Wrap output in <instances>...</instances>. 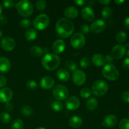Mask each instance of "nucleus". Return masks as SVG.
<instances>
[{
	"label": "nucleus",
	"instance_id": "aec40b11",
	"mask_svg": "<svg viewBox=\"0 0 129 129\" xmlns=\"http://www.w3.org/2000/svg\"><path fill=\"white\" fill-rule=\"evenodd\" d=\"M57 77L58 79L62 82L64 83H66L70 79V74L66 70V69H64V68H61L59 69L57 72Z\"/></svg>",
	"mask_w": 129,
	"mask_h": 129
},
{
	"label": "nucleus",
	"instance_id": "393cba45",
	"mask_svg": "<svg viewBox=\"0 0 129 129\" xmlns=\"http://www.w3.org/2000/svg\"><path fill=\"white\" fill-rule=\"evenodd\" d=\"M37 32L34 28H30L26 31L25 34V37L28 41H32L37 38Z\"/></svg>",
	"mask_w": 129,
	"mask_h": 129
},
{
	"label": "nucleus",
	"instance_id": "72a5a7b5",
	"mask_svg": "<svg viewBox=\"0 0 129 129\" xmlns=\"http://www.w3.org/2000/svg\"><path fill=\"white\" fill-rule=\"evenodd\" d=\"M0 120L2 122L5 123H8L11 120V117L9 113L6 112H2L0 114Z\"/></svg>",
	"mask_w": 129,
	"mask_h": 129
},
{
	"label": "nucleus",
	"instance_id": "2f4dec72",
	"mask_svg": "<svg viewBox=\"0 0 129 129\" xmlns=\"http://www.w3.org/2000/svg\"><path fill=\"white\" fill-rule=\"evenodd\" d=\"M127 38V33L125 31H120L116 35V40L119 43H123Z\"/></svg>",
	"mask_w": 129,
	"mask_h": 129
},
{
	"label": "nucleus",
	"instance_id": "3c124183",
	"mask_svg": "<svg viewBox=\"0 0 129 129\" xmlns=\"http://www.w3.org/2000/svg\"><path fill=\"white\" fill-rule=\"evenodd\" d=\"M110 0H102V1H98V3L102 5H107L110 3Z\"/></svg>",
	"mask_w": 129,
	"mask_h": 129
},
{
	"label": "nucleus",
	"instance_id": "412c9836",
	"mask_svg": "<svg viewBox=\"0 0 129 129\" xmlns=\"http://www.w3.org/2000/svg\"><path fill=\"white\" fill-rule=\"evenodd\" d=\"M92 62L97 67H102L105 64V58L102 54H94L92 57Z\"/></svg>",
	"mask_w": 129,
	"mask_h": 129
},
{
	"label": "nucleus",
	"instance_id": "09e8293b",
	"mask_svg": "<svg viewBox=\"0 0 129 129\" xmlns=\"http://www.w3.org/2000/svg\"><path fill=\"white\" fill-rule=\"evenodd\" d=\"M74 2L78 6H84L87 3V1H85V0H77V1H74Z\"/></svg>",
	"mask_w": 129,
	"mask_h": 129
},
{
	"label": "nucleus",
	"instance_id": "bf43d9fd",
	"mask_svg": "<svg viewBox=\"0 0 129 129\" xmlns=\"http://www.w3.org/2000/svg\"><path fill=\"white\" fill-rule=\"evenodd\" d=\"M128 116H129V110H128Z\"/></svg>",
	"mask_w": 129,
	"mask_h": 129
},
{
	"label": "nucleus",
	"instance_id": "9d476101",
	"mask_svg": "<svg viewBox=\"0 0 129 129\" xmlns=\"http://www.w3.org/2000/svg\"><path fill=\"white\" fill-rule=\"evenodd\" d=\"M106 28V23L102 20H96L93 21L89 26L90 31L94 34H99Z\"/></svg>",
	"mask_w": 129,
	"mask_h": 129
},
{
	"label": "nucleus",
	"instance_id": "7ed1b4c3",
	"mask_svg": "<svg viewBox=\"0 0 129 129\" xmlns=\"http://www.w3.org/2000/svg\"><path fill=\"white\" fill-rule=\"evenodd\" d=\"M17 11L21 16L24 17L30 16L34 11V6L30 1L22 0L16 5Z\"/></svg>",
	"mask_w": 129,
	"mask_h": 129
},
{
	"label": "nucleus",
	"instance_id": "a878e982",
	"mask_svg": "<svg viewBox=\"0 0 129 129\" xmlns=\"http://www.w3.org/2000/svg\"><path fill=\"white\" fill-rule=\"evenodd\" d=\"M30 53L33 57H39L41 55H42L44 51H43L42 49L40 47H39V46H35L31 47L30 49Z\"/></svg>",
	"mask_w": 129,
	"mask_h": 129
},
{
	"label": "nucleus",
	"instance_id": "4c0bfd02",
	"mask_svg": "<svg viewBox=\"0 0 129 129\" xmlns=\"http://www.w3.org/2000/svg\"><path fill=\"white\" fill-rule=\"evenodd\" d=\"M26 86L30 90H35L38 88V84L35 81L33 80L28 81L26 84Z\"/></svg>",
	"mask_w": 129,
	"mask_h": 129
},
{
	"label": "nucleus",
	"instance_id": "6e6552de",
	"mask_svg": "<svg viewBox=\"0 0 129 129\" xmlns=\"http://www.w3.org/2000/svg\"><path fill=\"white\" fill-rule=\"evenodd\" d=\"M85 42V37L81 33H76L71 38V44L74 49H81L84 46Z\"/></svg>",
	"mask_w": 129,
	"mask_h": 129
},
{
	"label": "nucleus",
	"instance_id": "f3484780",
	"mask_svg": "<svg viewBox=\"0 0 129 129\" xmlns=\"http://www.w3.org/2000/svg\"><path fill=\"white\" fill-rule=\"evenodd\" d=\"M55 84L54 79L50 76H45L40 81V86L44 89H49L52 88Z\"/></svg>",
	"mask_w": 129,
	"mask_h": 129
},
{
	"label": "nucleus",
	"instance_id": "e433bc0d",
	"mask_svg": "<svg viewBox=\"0 0 129 129\" xmlns=\"http://www.w3.org/2000/svg\"><path fill=\"white\" fill-rule=\"evenodd\" d=\"M119 129H129L128 118H123L120 122Z\"/></svg>",
	"mask_w": 129,
	"mask_h": 129
},
{
	"label": "nucleus",
	"instance_id": "0eeeda50",
	"mask_svg": "<svg viewBox=\"0 0 129 129\" xmlns=\"http://www.w3.org/2000/svg\"><path fill=\"white\" fill-rule=\"evenodd\" d=\"M54 98L57 100H64L69 96V91L66 87L62 85L55 86L52 91Z\"/></svg>",
	"mask_w": 129,
	"mask_h": 129
},
{
	"label": "nucleus",
	"instance_id": "5701e85b",
	"mask_svg": "<svg viewBox=\"0 0 129 129\" xmlns=\"http://www.w3.org/2000/svg\"><path fill=\"white\" fill-rule=\"evenodd\" d=\"M69 124L72 128H77L81 127L82 124V119L80 117L74 115L69 120Z\"/></svg>",
	"mask_w": 129,
	"mask_h": 129
},
{
	"label": "nucleus",
	"instance_id": "b1692460",
	"mask_svg": "<svg viewBox=\"0 0 129 129\" xmlns=\"http://www.w3.org/2000/svg\"><path fill=\"white\" fill-rule=\"evenodd\" d=\"M98 105V100L94 97H91L89 98L86 102V107L89 110L94 111L96 109Z\"/></svg>",
	"mask_w": 129,
	"mask_h": 129
},
{
	"label": "nucleus",
	"instance_id": "c756f323",
	"mask_svg": "<svg viewBox=\"0 0 129 129\" xmlns=\"http://www.w3.org/2000/svg\"><path fill=\"white\" fill-rule=\"evenodd\" d=\"M112 14V8L109 6H105L103 8V10L102 11V16L103 18L104 19H108L111 16Z\"/></svg>",
	"mask_w": 129,
	"mask_h": 129
},
{
	"label": "nucleus",
	"instance_id": "4d7b16f0",
	"mask_svg": "<svg viewBox=\"0 0 129 129\" xmlns=\"http://www.w3.org/2000/svg\"><path fill=\"white\" fill-rule=\"evenodd\" d=\"M126 54H127V56H128V57H129V49L127 50V52H126Z\"/></svg>",
	"mask_w": 129,
	"mask_h": 129
},
{
	"label": "nucleus",
	"instance_id": "f8f14e48",
	"mask_svg": "<svg viewBox=\"0 0 129 129\" xmlns=\"http://www.w3.org/2000/svg\"><path fill=\"white\" fill-rule=\"evenodd\" d=\"M126 53V48L123 45H115L112 49V56L115 59H120L123 57Z\"/></svg>",
	"mask_w": 129,
	"mask_h": 129
},
{
	"label": "nucleus",
	"instance_id": "5fc2aeb1",
	"mask_svg": "<svg viewBox=\"0 0 129 129\" xmlns=\"http://www.w3.org/2000/svg\"><path fill=\"white\" fill-rule=\"evenodd\" d=\"M2 12H3V6L2 5H1V3H0V15H1Z\"/></svg>",
	"mask_w": 129,
	"mask_h": 129
},
{
	"label": "nucleus",
	"instance_id": "58836bf2",
	"mask_svg": "<svg viewBox=\"0 0 129 129\" xmlns=\"http://www.w3.org/2000/svg\"><path fill=\"white\" fill-rule=\"evenodd\" d=\"M90 64V61H89V59H88L86 57H84L81 59L80 61V66L82 68H87Z\"/></svg>",
	"mask_w": 129,
	"mask_h": 129
},
{
	"label": "nucleus",
	"instance_id": "f704fd0d",
	"mask_svg": "<svg viewBox=\"0 0 129 129\" xmlns=\"http://www.w3.org/2000/svg\"><path fill=\"white\" fill-rule=\"evenodd\" d=\"M91 93L92 92L91 89H89V88H85L81 89V91L80 92V95L82 98H88L90 96Z\"/></svg>",
	"mask_w": 129,
	"mask_h": 129
},
{
	"label": "nucleus",
	"instance_id": "f03ea898",
	"mask_svg": "<svg viewBox=\"0 0 129 129\" xmlns=\"http://www.w3.org/2000/svg\"><path fill=\"white\" fill-rule=\"evenodd\" d=\"M42 66L48 71H54L60 64V58L57 54L48 53L44 55L42 60Z\"/></svg>",
	"mask_w": 129,
	"mask_h": 129
},
{
	"label": "nucleus",
	"instance_id": "8fccbe9b",
	"mask_svg": "<svg viewBox=\"0 0 129 129\" xmlns=\"http://www.w3.org/2000/svg\"><path fill=\"white\" fill-rule=\"evenodd\" d=\"M124 25L125 28L129 30V16H127L124 21Z\"/></svg>",
	"mask_w": 129,
	"mask_h": 129
},
{
	"label": "nucleus",
	"instance_id": "a19ab883",
	"mask_svg": "<svg viewBox=\"0 0 129 129\" xmlns=\"http://www.w3.org/2000/svg\"><path fill=\"white\" fill-rule=\"evenodd\" d=\"M81 34L83 35V34H88L89 32V31H90V30H89V26L88 25H86V24H84V25H82L81 27Z\"/></svg>",
	"mask_w": 129,
	"mask_h": 129
},
{
	"label": "nucleus",
	"instance_id": "cd10ccee",
	"mask_svg": "<svg viewBox=\"0 0 129 129\" xmlns=\"http://www.w3.org/2000/svg\"><path fill=\"white\" fill-rule=\"evenodd\" d=\"M21 113L25 117H31L34 113V110L30 106L25 105L21 108Z\"/></svg>",
	"mask_w": 129,
	"mask_h": 129
},
{
	"label": "nucleus",
	"instance_id": "2eb2a0df",
	"mask_svg": "<svg viewBox=\"0 0 129 129\" xmlns=\"http://www.w3.org/2000/svg\"><path fill=\"white\" fill-rule=\"evenodd\" d=\"M118 118L114 115H108L105 117L102 125L107 128H113L117 125Z\"/></svg>",
	"mask_w": 129,
	"mask_h": 129
},
{
	"label": "nucleus",
	"instance_id": "dca6fc26",
	"mask_svg": "<svg viewBox=\"0 0 129 129\" xmlns=\"http://www.w3.org/2000/svg\"><path fill=\"white\" fill-rule=\"evenodd\" d=\"M81 15L82 17L87 21H93L95 17L94 11L90 7H88V6L84 7L81 10Z\"/></svg>",
	"mask_w": 129,
	"mask_h": 129
},
{
	"label": "nucleus",
	"instance_id": "c9c22d12",
	"mask_svg": "<svg viewBox=\"0 0 129 129\" xmlns=\"http://www.w3.org/2000/svg\"><path fill=\"white\" fill-rule=\"evenodd\" d=\"M20 25L23 28H28L31 26V22L30 21V20H28V19H23L20 21Z\"/></svg>",
	"mask_w": 129,
	"mask_h": 129
},
{
	"label": "nucleus",
	"instance_id": "79ce46f5",
	"mask_svg": "<svg viewBox=\"0 0 129 129\" xmlns=\"http://www.w3.org/2000/svg\"><path fill=\"white\" fill-rule=\"evenodd\" d=\"M7 83V80L6 78L2 75H0V88H3Z\"/></svg>",
	"mask_w": 129,
	"mask_h": 129
},
{
	"label": "nucleus",
	"instance_id": "4be33fe9",
	"mask_svg": "<svg viewBox=\"0 0 129 129\" xmlns=\"http://www.w3.org/2000/svg\"><path fill=\"white\" fill-rule=\"evenodd\" d=\"M78 10L74 6H69L64 10V15L69 19L75 18L78 15Z\"/></svg>",
	"mask_w": 129,
	"mask_h": 129
},
{
	"label": "nucleus",
	"instance_id": "473e14b6",
	"mask_svg": "<svg viewBox=\"0 0 129 129\" xmlns=\"http://www.w3.org/2000/svg\"><path fill=\"white\" fill-rule=\"evenodd\" d=\"M46 1H44V0H39V1H37L36 4H35L37 10L39 11H44L46 8Z\"/></svg>",
	"mask_w": 129,
	"mask_h": 129
},
{
	"label": "nucleus",
	"instance_id": "a18cd8bd",
	"mask_svg": "<svg viewBox=\"0 0 129 129\" xmlns=\"http://www.w3.org/2000/svg\"><path fill=\"white\" fill-rule=\"evenodd\" d=\"M122 67L125 69H129V57H127L122 62Z\"/></svg>",
	"mask_w": 129,
	"mask_h": 129
},
{
	"label": "nucleus",
	"instance_id": "a211bd4d",
	"mask_svg": "<svg viewBox=\"0 0 129 129\" xmlns=\"http://www.w3.org/2000/svg\"><path fill=\"white\" fill-rule=\"evenodd\" d=\"M66 44L64 40L61 39L57 40L53 43L52 50L55 54H61L65 50Z\"/></svg>",
	"mask_w": 129,
	"mask_h": 129
},
{
	"label": "nucleus",
	"instance_id": "864d4df0",
	"mask_svg": "<svg viewBox=\"0 0 129 129\" xmlns=\"http://www.w3.org/2000/svg\"><path fill=\"white\" fill-rule=\"evenodd\" d=\"M87 3H88V5H89V6L88 7H90L91 6H93V5L94 3H95V2H94V1H87Z\"/></svg>",
	"mask_w": 129,
	"mask_h": 129
},
{
	"label": "nucleus",
	"instance_id": "c85d7f7f",
	"mask_svg": "<svg viewBox=\"0 0 129 129\" xmlns=\"http://www.w3.org/2000/svg\"><path fill=\"white\" fill-rule=\"evenodd\" d=\"M52 108L54 110L55 112H61L64 108V105L59 100L55 101L52 103Z\"/></svg>",
	"mask_w": 129,
	"mask_h": 129
},
{
	"label": "nucleus",
	"instance_id": "423d86ee",
	"mask_svg": "<svg viewBox=\"0 0 129 129\" xmlns=\"http://www.w3.org/2000/svg\"><path fill=\"white\" fill-rule=\"evenodd\" d=\"M50 19L46 14H41L37 16L33 21V25L37 30H45L49 25Z\"/></svg>",
	"mask_w": 129,
	"mask_h": 129
},
{
	"label": "nucleus",
	"instance_id": "39448f33",
	"mask_svg": "<svg viewBox=\"0 0 129 129\" xmlns=\"http://www.w3.org/2000/svg\"><path fill=\"white\" fill-rule=\"evenodd\" d=\"M108 90V84L103 80L96 81L92 86V93L96 96H102L105 95Z\"/></svg>",
	"mask_w": 129,
	"mask_h": 129
},
{
	"label": "nucleus",
	"instance_id": "6ab92c4d",
	"mask_svg": "<svg viewBox=\"0 0 129 129\" xmlns=\"http://www.w3.org/2000/svg\"><path fill=\"white\" fill-rule=\"evenodd\" d=\"M11 68V62L8 58L3 57L0 58V73H6Z\"/></svg>",
	"mask_w": 129,
	"mask_h": 129
},
{
	"label": "nucleus",
	"instance_id": "f257e3e1",
	"mask_svg": "<svg viewBox=\"0 0 129 129\" xmlns=\"http://www.w3.org/2000/svg\"><path fill=\"white\" fill-rule=\"evenodd\" d=\"M55 28L59 37L68 38L73 35L74 30V25L69 19L62 18L57 21Z\"/></svg>",
	"mask_w": 129,
	"mask_h": 129
},
{
	"label": "nucleus",
	"instance_id": "ea45409f",
	"mask_svg": "<svg viewBox=\"0 0 129 129\" xmlns=\"http://www.w3.org/2000/svg\"><path fill=\"white\" fill-rule=\"evenodd\" d=\"M3 5L6 8H10L16 6L15 2L12 1V0H5V1H3Z\"/></svg>",
	"mask_w": 129,
	"mask_h": 129
},
{
	"label": "nucleus",
	"instance_id": "9b49d317",
	"mask_svg": "<svg viewBox=\"0 0 129 129\" xmlns=\"http://www.w3.org/2000/svg\"><path fill=\"white\" fill-rule=\"evenodd\" d=\"M1 46L2 49L6 51H11L15 48L16 43L12 38L6 37L3 38L1 40Z\"/></svg>",
	"mask_w": 129,
	"mask_h": 129
},
{
	"label": "nucleus",
	"instance_id": "49530a36",
	"mask_svg": "<svg viewBox=\"0 0 129 129\" xmlns=\"http://www.w3.org/2000/svg\"><path fill=\"white\" fill-rule=\"evenodd\" d=\"M8 23V18L5 15H0V23L3 25H5Z\"/></svg>",
	"mask_w": 129,
	"mask_h": 129
},
{
	"label": "nucleus",
	"instance_id": "7c9ffc66",
	"mask_svg": "<svg viewBox=\"0 0 129 129\" xmlns=\"http://www.w3.org/2000/svg\"><path fill=\"white\" fill-rule=\"evenodd\" d=\"M65 65L70 71L73 72V73L75 72L77 70V68H78V66H77L76 63L74 62L73 60H67L65 63Z\"/></svg>",
	"mask_w": 129,
	"mask_h": 129
},
{
	"label": "nucleus",
	"instance_id": "13d9d810",
	"mask_svg": "<svg viewBox=\"0 0 129 129\" xmlns=\"http://www.w3.org/2000/svg\"><path fill=\"white\" fill-rule=\"evenodd\" d=\"M36 129H46V128H44V127H38V128H37Z\"/></svg>",
	"mask_w": 129,
	"mask_h": 129
},
{
	"label": "nucleus",
	"instance_id": "bb28decb",
	"mask_svg": "<svg viewBox=\"0 0 129 129\" xmlns=\"http://www.w3.org/2000/svg\"><path fill=\"white\" fill-rule=\"evenodd\" d=\"M11 127V129H23V122L21 119H19V118L15 119V120L13 121Z\"/></svg>",
	"mask_w": 129,
	"mask_h": 129
},
{
	"label": "nucleus",
	"instance_id": "de8ad7c7",
	"mask_svg": "<svg viewBox=\"0 0 129 129\" xmlns=\"http://www.w3.org/2000/svg\"><path fill=\"white\" fill-rule=\"evenodd\" d=\"M105 58V62H107V64H112L113 62V58L112 55H107Z\"/></svg>",
	"mask_w": 129,
	"mask_h": 129
},
{
	"label": "nucleus",
	"instance_id": "603ef678",
	"mask_svg": "<svg viewBox=\"0 0 129 129\" xmlns=\"http://www.w3.org/2000/svg\"><path fill=\"white\" fill-rule=\"evenodd\" d=\"M124 2V0H115V3L116 4H117L118 5H122V4Z\"/></svg>",
	"mask_w": 129,
	"mask_h": 129
},
{
	"label": "nucleus",
	"instance_id": "1a4fd4ad",
	"mask_svg": "<svg viewBox=\"0 0 129 129\" xmlns=\"http://www.w3.org/2000/svg\"><path fill=\"white\" fill-rule=\"evenodd\" d=\"M73 81L76 85L82 86L85 83L86 76L85 73L81 69H77L73 74Z\"/></svg>",
	"mask_w": 129,
	"mask_h": 129
},
{
	"label": "nucleus",
	"instance_id": "6e6d98bb",
	"mask_svg": "<svg viewBox=\"0 0 129 129\" xmlns=\"http://www.w3.org/2000/svg\"><path fill=\"white\" fill-rule=\"evenodd\" d=\"M3 35V31H1V30H0V38H1V37H2Z\"/></svg>",
	"mask_w": 129,
	"mask_h": 129
},
{
	"label": "nucleus",
	"instance_id": "20e7f679",
	"mask_svg": "<svg viewBox=\"0 0 129 129\" xmlns=\"http://www.w3.org/2000/svg\"><path fill=\"white\" fill-rule=\"evenodd\" d=\"M102 74L104 78L110 81H115L119 78V72L113 64H107L102 69Z\"/></svg>",
	"mask_w": 129,
	"mask_h": 129
},
{
	"label": "nucleus",
	"instance_id": "4468645a",
	"mask_svg": "<svg viewBox=\"0 0 129 129\" xmlns=\"http://www.w3.org/2000/svg\"><path fill=\"white\" fill-rule=\"evenodd\" d=\"M66 107L69 110H75L80 106V102L77 97L70 96L66 101Z\"/></svg>",
	"mask_w": 129,
	"mask_h": 129
},
{
	"label": "nucleus",
	"instance_id": "ddd939ff",
	"mask_svg": "<svg viewBox=\"0 0 129 129\" xmlns=\"http://www.w3.org/2000/svg\"><path fill=\"white\" fill-rule=\"evenodd\" d=\"M13 97V91L10 88H3L0 89V102L2 103H8Z\"/></svg>",
	"mask_w": 129,
	"mask_h": 129
},
{
	"label": "nucleus",
	"instance_id": "c03bdc74",
	"mask_svg": "<svg viewBox=\"0 0 129 129\" xmlns=\"http://www.w3.org/2000/svg\"><path fill=\"white\" fill-rule=\"evenodd\" d=\"M122 100L125 103H129V91H125L122 94Z\"/></svg>",
	"mask_w": 129,
	"mask_h": 129
},
{
	"label": "nucleus",
	"instance_id": "37998d69",
	"mask_svg": "<svg viewBox=\"0 0 129 129\" xmlns=\"http://www.w3.org/2000/svg\"><path fill=\"white\" fill-rule=\"evenodd\" d=\"M5 109H6V111H8V112H12V111L14 110L13 105L12 103H10V102L6 103V105H5Z\"/></svg>",
	"mask_w": 129,
	"mask_h": 129
}]
</instances>
